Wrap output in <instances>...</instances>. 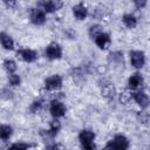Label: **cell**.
I'll list each match as a JSON object with an SVG mask.
<instances>
[{
    "label": "cell",
    "instance_id": "6da1fadb",
    "mask_svg": "<svg viewBox=\"0 0 150 150\" xmlns=\"http://www.w3.org/2000/svg\"><path fill=\"white\" fill-rule=\"evenodd\" d=\"M79 139H80L83 149L91 150V149L95 148V143H94V141H95V134L91 130H88V129L82 130L79 134Z\"/></svg>",
    "mask_w": 150,
    "mask_h": 150
},
{
    "label": "cell",
    "instance_id": "7a4b0ae2",
    "mask_svg": "<svg viewBox=\"0 0 150 150\" xmlns=\"http://www.w3.org/2000/svg\"><path fill=\"white\" fill-rule=\"evenodd\" d=\"M62 87V77L57 74H54L52 76H48L45 80V88L49 91L59 90Z\"/></svg>",
    "mask_w": 150,
    "mask_h": 150
},
{
    "label": "cell",
    "instance_id": "3957f363",
    "mask_svg": "<svg viewBox=\"0 0 150 150\" xmlns=\"http://www.w3.org/2000/svg\"><path fill=\"white\" fill-rule=\"evenodd\" d=\"M128 146H129V141L123 135H116L107 144V148L109 149H127Z\"/></svg>",
    "mask_w": 150,
    "mask_h": 150
},
{
    "label": "cell",
    "instance_id": "277c9868",
    "mask_svg": "<svg viewBox=\"0 0 150 150\" xmlns=\"http://www.w3.org/2000/svg\"><path fill=\"white\" fill-rule=\"evenodd\" d=\"M45 54H46V56H47L48 59H50V60H56V59H60V57L62 56V49H61V47H60L59 43L52 42V43H49V45L46 47Z\"/></svg>",
    "mask_w": 150,
    "mask_h": 150
},
{
    "label": "cell",
    "instance_id": "5b68a950",
    "mask_svg": "<svg viewBox=\"0 0 150 150\" xmlns=\"http://www.w3.org/2000/svg\"><path fill=\"white\" fill-rule=\"evenodd\" d=\"M49 111L52 114V116L54 118H59V117H62L64 114H66V105L59 101V100H54L50 102V105H49Z\"/></svg>",
    "mask_w": 150,
    "mask_h": 150
},
{
    "label": "cell",
    "instance_id": "8992f818",
    "mask_svg": "<svg viewBox=\"0 0 150 150\" xmlns=\"http://www.w3.org/2000/svg\"><path fill=\"white\" fill-rule=\"evenodd\" d=\"M130 62L131 66L135 68H142L145 63V55L141 50H132L130 52Z\"/></svg>",
    "mask_w": 150,
    "mask_h": 150
},
{
    "label": "cell",
    "instance_id": "52a82bcc",
    "mask_svg": "<svg viewBox=\"0 0 150 150\" xmlns=\"http://www.w3.org/2000/svg\"><path fill=\"white\" fill-rule=\"evenodd\" d=\"M29 18L30 21L36 26H41L46 22V13L41 8H33L29 14Z\"/></svg>",
    "mask_w": 150,
    "mask_h": 150
},
{
    "label": "cell",
    "instance_id": "ba28073f",
    "mask_svg": "<svg viewBox=\"0 0 150 150\" xmlns=\"http://www.w3.org/2000/svg\"><path fill=\"white\" fill-rule=\"evenodd\" d=\"M18 55L20 56V59L22 61L28 62V63H32L38 59V53L34 49H30V48H25V49L19 50Z\"/></svg>",
    "mask_w": 150,
    "mask_h": 150
},
{
    "label": "cell",
    "instance_id": "9c48e42d",
    "mask_svg": "<svg viewBox=\"0 0 150 150\" xmlns=\"http://www.w3.org/2000/svg\"><path fill=\"white\" fill-rule=\"evenodd\" d=\"M94 41H95L96 46H97L98 48H101V49L108 48L109 45H110V42H111L109 34H107V33H104V32H101L97 36H95V38H94Z\"/></svg>",
    "mask_w": 150,
    "mask_h": 150
},
{
    "label": "cell",
    "instance_id": "30bf717a",
    "mask_svg": "<svg viewBox=\"0 0 150 150\" xmlns=\"http://www.w3.org/2000/svg\"><path fill=\"white\" fill-rule=\"evenodd\" d=\"M62 6L60 0H46L42 4V11L45 13H54L55 11H57L60 7Z\"/></svg>",
    "mask_w": 150,
    "mask_h": 150
},
{
    "label": "cell",
    "instance_id": "8fae6325",
    "mask_svg": "<svg viewBox=\"0 0 150 150\" xmlns=\"http://www.w3.org/2000/svg\"><path fill=\"white\" fill-rule=\"evenodd\" d=\"M143 84V76L138 73L132 74L129 79H128V87L130 90H135L137 88H139Z\"/></svg>",
    "mask_w": 150,
    "mask_h": 150
},
{
    "label": "cell",
    "instance_id": "7c38bea8",
    "mask_svg": "<svg viewBox=\"0 0 150 150\" xmlns=\"http://www.w3.org/2000/svg\"><path fill=\"white\" fill-rule=\"evenodd\" d=\"M73 15L77 20H84L88 15V9L83 4H77L73 7Z\"/></svg>",
    "mask_w": 150,
    "mask_h": 150
},
{
    "label": "cell",
    "instance_id": "4fadbf2b",
    "mask_svg": "<svg viewBox=\"0 0 150 150\" xmlns=\"http://www.w3.org/2000/svg\"><path fill=\"white\" fill-rule=\"evenodd\" d=\"M132 98L141 108H146L149 104V97L144 91H137L132 95Z\"/></svg>",
    "mask_w": 150,
    "mask_h": 150
},
{
    "label": "cell",
    "instance_id": "5bb4252c",
    "mask_svg": "<svg viewBox=\"0 0 150 150\" xmlns=\"http://www.w3.org/2000/svg\"><path fill=\"white\" fill-rule=\"evenodd\" d=\"M0 43H1V46H2L5 49H7V50L14 49V41H13V39L11 38L9 34H7V33H5V32L0 33Z\"/></svg>",
    "mask_w": 150,
    "mask_h": 150
},
{
    "label": "cell",
    "instance_id": "9a60e30c",
    "mask_svg": "<svg viewBox=\"0 0 150 150\" xmlns=\"http://www.w3.org/2000/svg\"><path fill=\"white\" fill-rule=\"evenodd\" d=\"M13 134V129L11 125L8 124H0V139L2 141H7L11 138Z\"/></svg>",
    "mask_w": 150,
    "mask_h": 150
},
{
    "label": "cell",
    "instance_id": "2e32d148",
    "mask_svg": "<svg viewBox=\"0 0 150 150\" xmlns=\"http://www.w3.org/2000/svg\"><path fill=\"white\" fill-rule=\"evenodd\" d=\"M122 21L128 28H135L137 25V19L132 14H124L122 18Z\"/></svg>",
    "mask_w": 150,
    "mask_h": 150
},
{
    "label": "cell",
    "instance_id": "e0dca14e",
    "mask_svg": "<svg viewBox=\"0 0 150 150\" xmlns=\"http://www.w3.org/2000/svg\"><path fill=\"white\" fill-rule=\"evenodd\" d=\"M4 67H5V69H6L9 74L15 73V70H16V68H18L15 61L12 60V59H6V60L4 61Z\"/></svg>",
    "mask_w": 150,
    "mask_h": 150
},
{
    "label": "cell",
    "instance_id": "ac0fdd59",
    "mask_svg": "<svg viewBox=\"0 0 150 150\" xmlns=\"http://www.w3.org/2000/svg\"><path fill=\"white\" fill-rule=\"evenodd\" d=\"M115 94V88L112 84H107L103 87L102 89V95L105 96V97H112Z\"/></svg>",
    "mask_w": 150,
    "mask_h": 150
},
{
    "label": "cell",
    "instance_id": "d6986e66",
    "mask_svg": "<svg viewBox=\"0 0 150 150\" xmlns=\"http://www.w3.org/2000/svg\"><path fill=\"white\" fill-rule=\"evenodd\" d=\"M101 32H103L102 30V27L100 26V25H93V26H90V28H89V35H90V38H95V36H97Z\"/></svg>",
    "mask_w": 150,
    "mask_h": 150
},
{
    "label": "cell",
    "instance_id": "ffe728a7",
    "mask_svg": "<svg viewBox=\"0 0 150 150\" xmlns=\"http://www.w3.org/2000/svg\"><path fill=\"white\" fill-rule=\"evenodd\" d=\"M8 81H9V84H12V86H19L20 82H21V79H20V76L16 75L15 73H12V74H9Z\"/></svg>",
    "mask_w": 150,
    "mask_h": 150
},
{
    "label": "cell",
    "instance_id": "44dd1931",
    "mask_svg": "<svg viewBox=\"0 0 150 150\" xmlns=\"http://www.w3.org/2000/svg\"><path fill=\"white\" fill-rule=\"evenodd\" d=\"M59 130H60V123L56 121V118H55V121H53L52 123H50V129H49V134L52 135V136H55L57 132H59Z\"/></svg>",
    "mask_w": 150,
    "mask_h": 150
},
{
    "label": "cell",
    "instance_id": "7402d4cb",
    "mask_svg": "<svg viewBox=\"0 0 150 150\" xmlns=\"http://www.w3.org/2000/svg\"><path fill=\"white\" fill-rule=\"evenodd\" d=\"M132 98V95L130 91H123L121 95H120V101L122 103H128L130 100Z\"/></svg>",
    "mask_w": 150,
    "mask_h": 150
},
{
    "label": "cell",
    "instance_id": "603a6c76",
    "mask_svg": "<svg viewBox=\"0 0 150 150\" xmlns=\"http://www.w3.org/2000/svg\"><path fill=\"white\" fill-rule=\"evenodd\" d=\"M146 2H148V0H134V4L136 6V8H138V9L144 8L146 6Z\"/></svg>",
    "mask_w": 150,
    "mask_h": 150
},
{
    "label": "cell",
    "instance_id": "cb8c5ba5",
    "mask_svg": "<svg viewBox=\"0 0 150 150\" xmlns=\"http://www.w3.org/2000/svg\"><path fill=\"white\" fill-rule=\"evenodd\" d=\"M41 105H42V102H41V101H34L30 108H32L33 111H36V110H40Z\"/></svg>",
    "mask_w": 150,
    "mask_h": 150
},
{
    "label": "cell",
    "instance_id": "d4e9b609",
    "mask_svg": "<svg viewBox=\"0 0 150 150\" xmlns=\"http://www.w3.org/2000/svg\"><path fill=\"white\" fill-rule=\"evenodd\" d=\"M28 146H29L28 144H21V143H16V144H13L12 145V148H23V149H26Z\"/></svg>",
    "mask_w": 150,
    "mask_h": 150
},
{
    "label": "cell",
    "instance_id": "484cf974",
    "mask_svg": "<svg viewBox=\"0 0 150 150\" xmlns=\"http://www.w3.org/2000/svg\"><path fill=\"white\" fill-rule=\"evenodd\" d=\"M4 1H5L6 4H9V2H14L15 0H4Z\"/></svg>",
    "mask_w": 150,
    "mask_h": 150
}]
</instances>
